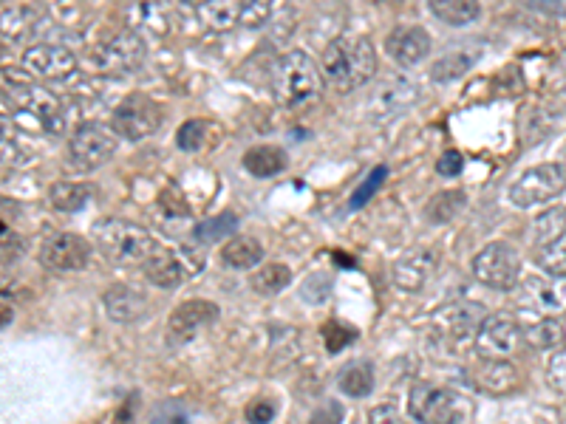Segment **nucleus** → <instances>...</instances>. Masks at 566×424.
I'll use <instances>...</instances> for the list:
<instances>
[{"instance_id":"1","label":"nucleus","mask_w":566,"mask_h":424,"mask_svg":"<svg viewBox=\"0 0 566 424\" xmlns=\"http://www.w3.org/2000/svg\"><path fill=\"white\" fill-rule=\"evenodd\" d=\"M320 74L340 91H354L374 80L377 74V51L366 37H337L320 57Z\"/></svg>"},{"instance_id":"2","label":"nucleus","mask_w":566,"mask_h":424,"mask_svg":"<svg viewBox=\"0 0 566 424\" xmlns=\"http://www.w3.org/2000/svg\"><path fill=\"white\" fill-rule=\"evenodd\" d=\"M272 91L275 99L286 108L309 105L323 94V74L315 60L306 51H289L283 54L272 74Z\"/></svg>"},{"instance_id":"3","label":"nucleus","mask_w":566,"mask_h":424,"mask_svg":"<svg viewBox=\"0 0 566 424\" xmlns=\"http://www.w3.org/2000/svg\"><path fill=\"white\" fill-rule=\"evenodd\" d=\"M94 244L100 246V252L108 261L122 263V266L145 263L159 249L148 229L131 224V221H122V218L100 221L94 227Z\"/></svg>"},{"instance_id":"4","label":"nucleus","mask_w":566,"mask_h":424,"mask_svg":"<svg viewBox=\"0 0 566 424\" xmlns=\"http://www.w3.org/2000/svg\"><path fill=\"white\" fill-rule=\"evenodd\" d=\"M6 94H9V105L15 108L17 114L32 116L40 131L51 133V136L63 133V128H66L63 105L43 85H34L23 77H9Z\"/></svg>"},{"instance_id":"5","label":"nucleus","mask_w":566,"mask_h":424,"mask_svg":"<svg viewBox=\"0 0 566 424\" xmlns=\"http://www.w3.org/2000/svg\"><path fill=\"white\" fill-rule=\"evenodd\" d=\"M204 269V252L199 246H179V249H156L142 263L145 278L159 289H179L187 278H196Z\"/></svg>"},{"instance_id":"6","label":"nucleus","mask_w":566,"mask_h":424,"mask_svg":"<svg viewBox=\"0 0 566 424\" xmlns=\"http://www.w3.org/2000/svg\"><path fill=\"white\" fill-rule=\"evenodd\" d=\"M408 408L419 424H462L467 419L470 402L450 388L422 382L408 396Z\"/></svg>"},{"instance_id":"7","label":"nucleus","mask_w":566,"mask_h":424,"mask_svg":"<svg viewBox=\"0 0 566 424\" xmlns=\"http://www.w3.org/2000/svg\"><path fill=\"white\" fill-rule=\"evenodd\" d=\"M117 153V133L100 122H85L68 139V167L91 173Z\"/></svg>"},{"instance_id":"8","label":"nucleus","mask_w":566,"mask_h":424,"mask_svg":"<svg viewBox=\"0 0 566 424\" xmlns=\"http://www.w3.org/2000/svg\"><path fill=\"white\" fill-rule=\"evenodd\" d=\"M473 275L487 289L510 292L521 280V255L513 244L493 241V244L482 246V252L473 258Z\"/></svg>"},{"instance_id":"9","label":"nucleus","mask_w":566,"mask_h":424,"mask_svg":"<svg viewBox=\"0 0 566 424\" xmlns=\"http://www.w3.org/2000/svg\"><path fill=\"white\" fill-rule=\"evenodd\" d=\"M162 125V105L148 94H131L119 102L111 114V131L117 133V139L128 142H142Z\"/></svg>"},{"instance_id":"10","label":"nucleus","mask_w":566,"mask_h":424,"mask_svg":"<svg viewBox=\"0 0 566 424\" xmlns=\"http://www.w3.org/2000/svg\"><path fill=\"white\" fill-rule=\"evenodd\" d=\"M566 190V170L558 162L538 164L533 170L521 173L510 187V201L518 210H530L538 204H547Z\"/></svg>"},{"instance_id":"11","label":"nucleus","mask_w":566,"mask_h":424,"mask_svg":"<svg viewBox=\"0 0 566 424\" xmlns=\"http://www.w3.org/2000/svg\"><path fill=\"white\" fill-rule=\"evenodd\" d=\"M521 345H524V340H521V323H518L516 317L493 314V317H484L473 348H476V354L484 362H510L518 354Z\"/></svg>"},{"instance_id":"12","label":"nucleus","mask_w":566,"mask_h":424,"mask_svg":"<svg viewBox=\"0 0 566 424\" xmlns=\"http://www.w3.org/2000/svg\"><path fill=\"white\" fill-rule=\"evenodd\" d=\"M97 66L102 68V74H111V77H122V74H131L136 68L142 66L145 60V43L134 29H122V32L111 34L105 43H100L97 49Z\"/></svg>"},{"instance_id":"13","label":"nucleus","mask_w":566,"mask_h":424,"mask_svg":"<svg viewBox=\"0 0 566 424\" xmlns=\"http://www.w3.org/2000/svg\"><path fill=\"white\" fill-rule=\"evenodd\" d=\"M218 309L213 300H184L182 306H176L170 320L165 326V340L167 345H184L190 340H196L204 328L210 323H216Z\"/></svg>"},{"instance_id":"14","label":"nucleus","mask_w":566,"mask_h":424,"mask_svg":"<svg viewBox=\"0 0 566 424\" xmlns=\"http://www.w3.org/2000/svg\"><path fill=\"white\" fill-rule=\"evenodd\" d=\"M484 309L476 303H450L436 314V328L450 348H465L476 343V334L484 323Z\"/></svg>"},{"instance_id":"15","label":"nucleus","mask_w":566,"mask_h":424,"mask_svg":"<svg viewBox=\"0 0 566 424\" xmlns=\"http://www.w3.org/2000/svg\"><path fill=\"white\" fill-rule=\"evenodd\" d=\"M40 263L49 272H80L85 263L91 261V244L83 235L74 232H57L49 235L40 246Z\"/></svg>"},{"instance_id":"16","label":"nucleus","mask_w":566,"mask_h":424,"mask_svg":"<svg viewBox=\"0 0 566 424\" xmlns=\"http://www.w3.org/2000/svg\"><path fill=\"white\" fill-rule=\"evenodd\" d=\"M23 66L32 77H40V80H68L77 71V57L63 46L37 43L23 51Z\"/></svg>"},{"instance_id":"17","label":"nucleus","mask_w":566,"mask_h":424,"mask_svg":"<svg viewBox=\"0 0 566 424\" xmlns=\"http://www.w3.org/2000/svg\"><path fill=\"white\" fill-rule=\"evenodd\" d=\"M436 266H439V252L433 246H419V249H411L402 261L394 263L391 280L405 292H419L433 278Z\"/></svg>"},{"instance_id":"18","label":"nucleus","mask_w":566,"mask_h":424,"mask_svg":"<svg viewBox=\"0 0 566 424\" xmlns=\"http://www.w3.org/2000/svg\"><path fill=\"white\" fill-rule=\"evenodd\" d=\"M385 51L400 66H419L431 54V34L422 26H397L385 37Z\"/></svg>"},{"instance_id":"19","label":"nucleus","mask_w":566,"mask_h":424,"mask_svg":"<svg viewBox=\"0 0 566 424\" xmlns=\"http://www.w3.org/2000/svg\"><path fill=\"white\" fill-rule=\"evenodd\" d=\"M102 306L114 323H139L148 314V297L128 283H117L102 294Z\"/></svg>"},{"instance_id":"20","label":"nucleus","mask_w":566,"mask_h":424,"mask_svg":"<svg viewBox=\"0 0 566 424\" xmlns=\"http://www.w3.org/2000/svg\"><path fill=\"white\" fill-rule=\"evenodd\" d=\"M524 294L530 297L535 309L547 314H561L566 309V278L555 275H538L524 283Z\"/></svg>"},{"instance_id":"21","label":"nucleus","mask_w":566,"mask_h":424,"mask_svg":"<svg viewBox=\"0 0 566 424\" xmlns=\"http://www.w3.org/2000/svg\"><path fill=\"white\" fill-rule=\"evenodd\" d=\"M470 382L473 388L484 393H507L518 385V371L510 362H484L482 359V365L470 371Z\"/></svg>"},{"instance_id":"22","label":"nucleus","mask_w":566,"mask_h":424,"mask_svg":"<svg viewBox=\"0 0 566 424\" xmlns=\"http://www.w3.org/2000/svg\"><path fill=\"white\" fill-rule=\"evenodd\" d=\"M414 99H417V88H414L411 82L391 80L385 82L383 91L371 99V108H377V119H380V122H391V119L402 114Z\"/></svg>"},{"instance_id":"23","label":"nucleus","mask_w":566,"mask_h":424,"mask_svg":"<svg viewBox=\"0 0 566 424\" xmlns=\"http://www.w3.org/2000/svg\"><path fill=\"white\" fill-rule=\"evenodd\" d=\"M244 170L255 179H269L286 170V150L278 145H255L244 153Z\"/></svg>"},{"instance_id":"24","label":"nucleus","mask_w":566,"mask_h":424,"mask_svg":"<svg viewBox=\"0 0 566 424\" xmlns=\"http://www.w3.org/2000/svg\"><path fill=\"white\" fill-rule=\"evenodd\" d=\"M221 261L230 269H255L264 261V246L252 235H235L221 249Z\"/></svg>"},{"instance_id":"25","label":"nucleus","mask_w":566,"mask_h":424,"mask_svg":"<svg viewBox=\"0 0 566 424\" xmlns=\"http://www.w3.org/2000/svg\"><path fill=\"white\" fill-rule=\"evenodd\" d=\"M94 196V187L83 181H57L49 187V201L54 210L60 212H80Z\"/></svg>"},{"instance_id":"26","label":"nucleus","mask_w":566,"mask_h":424,"mask_svg":"<svg viewBox=\"0 0 566 424\" xmlns=\"http://www.w3.org/2000/svg\"><path fill=\"white\" fill-rule=\"evenodd\" d=\"M218 125L207 122V119H187L182 128L176 131V145L182 147L184 153H199L207 150L210 145H216Z\"/></svg>"},{"instance_id":"27","label":"nucleus","mask_w":566,"mask_h":424,"mask_svg":"<svg viewBox=\"0 0 566 424\" xmlns=\"http://www.w3.org/2000/svg\"><path fill=\"white\" fill-rule=\"evenodd\" d=\"M337 388L351 396V399H363L368 393L374 391V365L360 359V362H351L346 365L340 374H337Z\"/></svg>"},{"instance_id":"28","label":"nucleus","mask_w":566,"mask_h":424,"mask_svg":"<svg viewBox=\"0 0 566 424\" xmlns=\"http://www.w3.org/2000/svg\"><path fill=\"white\" fill-rule=\"evenodd\" d=\"M521 340H524V345L538 348V351H544V348H558V345L564 343V326H561V320H555V317L533 320V323L521 326Z\"/></svg>"},{"instance_id":"29","label":"nucleus","mask_w":566,"mask_h":424,"mask_svg":"<svg viewBox=\"0 0 566 424\" xmlns=\"http://www.w3.org/2000/svg\"><path fill=\"white\" fill-rule=\"evenodd\" d=\"M289 283H292V269L286 263H264L261 269H255V275H250L252 292H258L261 297H275Z\"/></svg>"},{"instance_id":"30","label":"nucleus","mask_w":566,"mask_h":424,"mask_svg":"<svg viewBox=\"0 0 566 424\" xmlns=\"http://www.w3.org/2000/svg\"><path fill=\"white\" fill-rule=\"evenodd\" d=\"M196 12L204 20V26H210L213 32H230L235 26H241V3H233V0L201 3Z\"/></svg>"},{"instance_id":"31","label":"nucleus","mask_w":566,"mask_h":424,"mask_svg":"<svg viewBox=\"0 0 566 424\" xmlns=\"http://www.w3.org/2000/svg\"><path fill=\"white\" fill-rule=\"evenodd\" d=\"M431 15L448 26H467L482 15V6L476 0H431Z\"/></svg>"},{"instance_id":"32","label":"nucleus","mask_w":566,"mask_h":424,"mask_svg":"<svg viewBox=\"0 0 566 424\" xmlns=\"http://www.w3.org/2000/svg\"><path fill=\"white\" fill-rule=\"evenodd\" d=\"M467 204V196L462 190H442V193H436V196L425 204V218L431 221V224H448L453 221L459 212L465 210Z\"/></svg>"},{"instance_id":"33","label":"nucleus","mask_w":566,"mask_h":424,"mask_svg":"<svg viewBox=\"0 0 566 424\" xmlns=\"http://www.w3.org/2000/svg\"><path fill=\"white\" fill-rule=\"evenodd\" d=\"M476 57H479V54H467V51H462V49L448 51L445 57H439V60H436V63L431 66V80L450 82V80H456V77H462L465 71L473 68Z\"/></svg>"},{"instance_id":"34","label":"nucleus","mask_w":566,"mask_h":424,"mask_svg":"<svg viewBox=\"0 0 566 424\" xmlns=\"http://www.w3.org/2000/svg\"><path fill=\"white\" fill-rule=\"evenodd\" d=\"M538 266L555 275V278H566V232H561L555 241L547 246H541V255H538Z\"/></svg>"},{"instance_id":"35","label":"nucleus","mask_w":566,"mask_h":424,"mask_svg":"<svg viewBox=\"0 0 566 424\" xmlns=\"http://www.w3.org/2000/svg\"><path fill=\"white\" fill-rule=\"evenodd\" d=\"M238 229V218L233 212H221L218 218H210V221H201L196 227V241H204V244H213V241H221L224 235H230Z\"/></svg>"},{"instance_id":"36","label":"nucleus","mask_w":566,"mask_h":424,"mask_svg":"<svg viewBox=\"0 0 566 424\" xmlns=\"http://www.w3.org/2000/svg\"><path fill=\"white\" fill-rule=\"evenodd\" d=\"M23 147L15 139V133L9 128V122L0 116V167H12V164L23 162Z\"/></svg>"},{"instance_id":"37","label":"nucleus","mask_w":566,"mask_h":424,"mask_svg":"<svg viewBox=\"0 0 566 424\" xmlns=\"http://www.w3.org/2000/svg\"><path fill=\"white\" fill-rule=\"evenodd\" d=\"M388 179V167H377V170H371L366 176V181L354 190V196H351V201H349V207L351 210H360L363 204H366L368 198L374 196L380 187H383V181Z\"/></svg>"},{"instance_id":"38","label":"nucleus","mask_w":566,"mask_h":424,"mask_svg":"<svg viewBox=\"0 0 566 424\" xmlns=\"http://www.w3.org/2000/svg\"><path fill=\"white\" fill-rule=\"evenodd\" d=\"M269 17H272V3H267V0H247V3H241V26L261 29V26H267Z\"/></svg>"},{"instance_id":"39","label":"nucleus","mask_w":566,"mask_h":424,"mask_svg":"<svg viewBox=\"0 0 566 424\" xmlns=\"http://www.w3.org/2000/svg\"><path fill=\"white\" fill-rule=\"evenodd\" d=\"M150 424H190V416L179 402H162L159 408L153 410Z\"/></svg>"},{"instance_id":"40","label":"nucleus","mask_w":566,"mask_h":424,"mask_svg":"<svg viewBox=\"0 0 566 424\" xmlns=\"http://www.w3.org/2000/svg\"><path fill=\"white\" fill-rule=\"evenodd\" d=\"M323 337H326V348H329V351H340L343 345L351 343V340L357 337V331H354V328H346L340 320H332L329 326L323 328Z\"/></svg>"},{"instance_id":"41","label":"nucleus","mask_w":566,"mask_h":424,"mask_svg":"<svg viewBox=\"0 0 566 424\" xmlns=\"http://www.w3.org/2000/svg\"><path fill=\"white\" fill-rule=\"evenodd\" d=\"M547 382L555 391L566 393V351H558L547 365Z\"/></svg>"},{"instance_id":"42","label":"nucleus","mask_w":566,"mask_h":424,"mask_svg":"<svg viewBox=\"0 0 566 424\" xmlns=\"http://www.w3.org/2000/svg\"><path fill=\"white\" fill-rule=\"evenodd\" d=\"M462 167H465L462 153H459V150H448V153H442V159L436 162V173L445 176V179H456V176L462 173Z\"/></svg>"},{"instance_id":"43","label":"nucleus","mask_w":566,"mask_h":424,"mask_svg":"<svg viewBox=\"0 0 566 424\" xmlns=\"http://www.w3.org/2000/svg\"><path fill=\"white\" fill-rule=\"evenodd\" d=\"M343 405L340 402H326L309 416V424H343Z\"/></svg>"},{"instance_id":"44","label":"nucleus","mask_w":566,"mask_h":424,"mask_svg":"<svg viewBox=\"0 0 566 424\" xmlns=\"http://www.w3.org/2000/svg\"><path fill=\"white\" fill-rule=\"evenodd\" d=\"M247 419L252 424H269L275 419V405L269 399H258V402H252L250 408H247Z\"/></svg>"},{"instance_id":"45","label":"nucleus","mask_w":566,"mask_h":424,"mask_svg":"<svg viewBox=\"0 0 566 424\" xmlns=\"http://www.w3.org/2000/svg\"><path fill=\"white\" fill-rule=\"evenodd\" d=\"M371 424H405V419L394 405H377L371 410Z\"/></svg>"},{"instance_id":"46","label":"nucleus","mask_w":566,"mask_h":424,"mask_svg":"<svg viewBox=\"0 0 566 424\" xmlns=\"http://www.w3.org/2000/svg\"><path fill=\"white\" fill-rule=\"evenodd\" d=\"M530 6L538 9V12H547V15L566 17V0L564 3H547V0H541V3H530Z\"/></svg>"},{"instance_id":"47","label":"nucleus","mask_w":566,"mask_h":424,"mask_svg":"<svg viewBox=\"0 0 566 424\" xmlns=\"http://www.w3.org/2000/svg\"><path fill=\"white\" fill-rule=\"evenodd\" d=\"M561 167H564V170H566V150H564V164H561Z\"/></svg>"}]
</instances>
